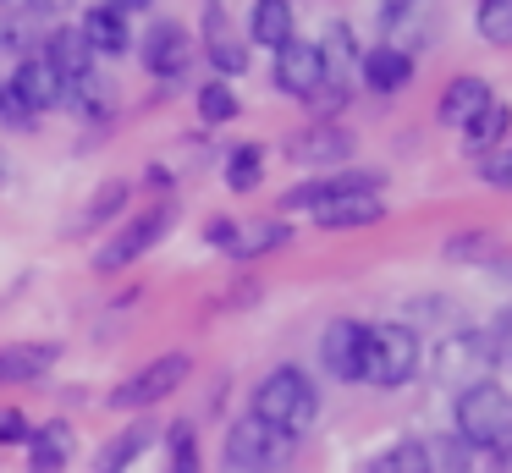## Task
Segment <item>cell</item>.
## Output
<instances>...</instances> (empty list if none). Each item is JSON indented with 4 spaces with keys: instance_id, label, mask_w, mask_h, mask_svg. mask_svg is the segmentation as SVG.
<instances>
[{
    "instance_id": "obj_1",
    "label": "cell",
    "mask_w": 512,
    "mask_h": 473,
    "mask_svg": "<svg viewBox=\"0 0 512 473\" xmlns=\"http://www.w3.org/2000/svg\"><path fill=\"white\" fill-rule=\"evenodd\" d=\"M248 413H254L259 424L281 429V435L303 440L314 429V418H320V385H314L298 363H281V369H270L265 380L254 385Z\"/></svg>"
},
{
    "instance_id": "obj_2",
    "label": "cell",
    "mask_w": 512,
    "mask_h": 473,
    "mask_svg": "<svg viewBox=\"0 0 512 473\" xmlns=\"http://www.w3.org/2000/svg\"><path fill=\"white\" fill-rule=\"evenodd\" d=\"M452 418H457V440L468 451H512V391H501L496 380L457 391Z\"/></svg>"
},
{
    "instance_id": "obj_3",
    "label": "cell",
    "mask_w": 512,
    "mask_h": 473,
    "mask_svg": "<svg viewBox=\"0 0 512 473\" xmlns=\"http://www.w3.org/2000/svg\"><path fill=\"white\" fill-rule=\"evenodd\" d=\"M424 363V336L408 325V319H386V325H369V369L364 380L380 385V391H397L419 374Z\"/></svg>"
},
{
    "instance_id": "obj_4",
    "label": "cell",
    "mask_w": 512,
    "mask_h": 473,
    "mask_svg": "<svg viewBox=\"0 0 512 473\" xmlns=\"http://www.w3.org/2000/svg\"><path fill=\"white\" fill-rule=\"evenodd\" d=\"M188 380H193V358H188V352H160L155 363H144L138 374H127L105 402H111L116 413H149V407H160L166 396H177Z\"/></svg>"
},
{
    "instance_id": "obj_5",
    "label": "cell",
    "mask_w": 512,
    "mask_h": 473,
    "mask_svg": "<svg viewBox=\"0 0 512 473\" xmlns=\"http://www.w3.org/2000/svg\"><path fill=\"white\" fill-rule=\"evenodd\" d=\"M496 369V347H490V330H452V336L435 341V358H430V374L435 385H452V391H468V385L490 380Z\"/></svg>"
},
{
    "instance_id": "obj_6",
    "label": "cell",
    "mask_w": 512,
    "mask_h": 473,
    "mask_svg": "<svg viewBox=\"0 0 512 473\" xmlns=\"http://www.w3.org/2000/svg\"><path fill=\"white\" fill-rule=\"evenodd\" d=\"M292 446H298L292 435H281V429L259 424V418L248 413V418H237V424L226 429L221 457H226V468H232V473H276L281 462L292 457Z\"/></svg>"
},
{
    "instance_id": "obj_7",
    "label": "cell",
    "mask_w": 512,
    "mask_h": 473,
    "mask_svg": "<svg viewBox=\"0 0 512 473\" xmlns=\"http://www.w3.org/2000/svg\"><path fill=\"white\" fill-rule=\"evenodd\" d=\"M171 220H177V209H171V204H149L144 215H133L100 253H94V270H100V275H116V270H127V264H138V259H144V253L171 231Z\"/></svg>"
},
{
    "instance_id": "obj_8",
    "label": "cell",
    "mask_w": 512,
    "mask_h": 473,
    "mask_svg": "<svg viewBox=\"0 0 512 473\" xmlns=\"http://www.w3.org/2000/svg\"><path fill=\"white\" fill-rule=\"evenodd\" d=\"M320 363L331 380L342 385H358L369 369V325L364 319H331L320 336Z\"/></svg>"
},
{
    "instance_id": "obj_9",
    "label": "cell",
    "mask_w": 512,
    "mask_h": 473,
    "mask_svg": "<svg viewBox=\"0 0 512 473\" xmlns=\"http://www.w3.org/2000/svg\"><path fill=\"white\" fill-rule=\"evenodd\" d=\"M287 160L309 165V171H336V165L353 160V132L336 127V121H309L303 132L287 138Z\"/></svg>"
},
{
    "instance_id": "obj_10",
    "label": "cell",
    "mask_w": 512,
    "mask_h": 473,
    "mask_svg": "<svg viewBox=\"0 0 512 473\" xmlns=\"http://www.w3.org/2000/svg\"><path fill=\"white\" fill-rule=\"evenodd\" d=\"M270 83H276V94H287V99H309L314 88L325 83V61H320V50H314V44H303V39H287V44L276 50Z\"/></svg>"
},
{
    "instance_id": "obj_11",
    "label": "cell",
    "mask_w": 512,
    "mask_h": 473,
    "mask_svg": "<svg viewBox=\"0 0 512 473\" xmlns=\"http://www.w3.org/2000/svg\"><path fill=\"white\" fill-rule=\"evenodd\" d=\"M193 61V33L182 28V22H155L144 39V66L155 77H166V83H177L182 72H188Z\"/></svg>"
},
{
    "instance_id": "obj_12",
    "label": "cell",
    "mask_w": 512,
    "mask_h": 473,
    "mask_svg": "<svg viewBox=\"0 0 512 473\" xmlns=\"http://www.w3.org/2000/svg\"><path fill=\"white\" fill-rule=\"evenodd\" d=\"M61 363V341H17L0 347V385H34Z\"/></svg>"
},
{
    "instance_id": "obj_13",
    "label": "cell",
    "mask_w": 512,
    "mask_h": 473,
    "mask_svg": "<svg viewBox=\"0 0 512 473\" xmlns=\"http://www.w3.org/2000/svg\"><path fill=\"white\" fill-rule=\"evenodd\" d=\"M336 193H380V176H369V171L314 176V182H298L292 193H281V209H320L325 198H336Z\"/></svg>"
},
{
    "instance_id": "obj_14",
    "label": "cell",
    "mask_w": 512,
    "mask_h": 473,
    "mask_svg": "<svg viewBox=\"0 0 512 473\" xmlns=\"http://www.w3.org/2000/svg\"><path fill=\"white\" fill-rule=\"evenodd\" d=\"M358 77H364L375 94H402L413 83V55L402 44H375V50L358 55Z\"/></svg>"
},
{
    "instance_id": "obj_15",
    "label": "cell",
    "mask_w": 512,
    "mask_h": 473,
    "mask_svg": "<svg viewBox=\"0 0 512 473\" xmlns=\"http://www.w3.org/2000/svg\"><path fill=\"white\" fill-rule=\"evenodd\" d=\"M155 440H160V424H155V418H138V424L116 429V435L100 446V457H94V473H127L149 446H155Z\"/></svg>"
},
{
    "instance_id": "obj_16",
    "label": "cell",
    "mask_w": 512,
    "mask_h": 473,
    "mask_svg": "<svg viewBox=\"0 0 512 473\" xmlns=\"http://www.w3.org/2000/svg\"><path fill=\"white\" fill-rule=\"evenodd\" d=\"M375 220H386L380 193H336L314 209V226L325 231H358V226H375Z\"/></svg>"
},
{
    "instance_id": "obj_17",
    "label": "cell",
    "mask_w": 512,
    "mask_h": 473,
    "mask_svg": "<svg viewBox=\"0 0 512 473\" xmlns=\"http://www.w3.org/2000/svg\"><path fill=\"white\" fill-rule=\"evenodd\" d=\"M78 33L89 39L94 55H127V50H133V28H127V17H122L116 6H105V0L83 11Z\"/></svg>"
},
{
    "instance_id": "obj_18",
    "label": "cell",
    "mask_w": 512,
    "mask_h": 473,
    "mask_svg": "<svg viewBox=\"0 0 512 473\" xmlns=\"http://www.w3.org/2000/svg\"><path fill=\"white\" fill-rule=\"evenodd\" d=\"M12 88L17 99H28L34 110H50V105H61V72L45 61V55H23L17 61V72H12Z\"/></svg>"
},
{
    "instance_id": "obj_19",
    "label": "cell",
    "mask_w": 512,
    "mask_h": 473,
    "mask_svg": "<svg viewBox=\"0 0 512 473\" xmlns=\"http://www.w3.org/2000/svg\"><path fill=\"white\" fill-rule=\"evenodd\" d=\"M72 451H78V435H72V424H39L34 435H28V473H67Z\"/></svg>"
},
{
    "instance_id": "obj_20",
    "label": "cell",
    "mask_w": 512,
    "mask_h": 473,
    "mask_svg": "<svg viewBox=\"0 0 512 473\" xmlns=\"http://www.w3.org/2000/svg\"><path fill=\"white\" fill-rule=\"evenodd\" d=\"M485 105H490V83H485V77H474V72H463V77H452V83H446L435 116H441L446 127H468V121H474Z\"/></svg>"
},
{
    "instance_id": "obj_21",
    "label": "cell",
    "mask_w": 512,
    "mask_h": 473,
    "mask_svg": "<svg viewBox=\"0 0 512 473\" xmlns=\"http://www.w3.org/2000/svg\"><path fill=\"white\" fill-rule=\"evenodd\" d=\"M248 39L265 44V50H281L287 39H298L292 0H254V11H248Z\"/></svg>"
},
{
    "instance_id": "obj_22",
    "label": "cell",
    "mask_w": 512,
    "mask_h": 473,
    "mask_svg": "<svg viewBox=\"0 0 512 473\" xmlns=\"http://www.w3.org/2000/svg\"><path fill=\"white\" fill-rule=\"evenodd\" d=\"M204 55H210V66L221 72V83L248 72V44L221 22V11H210V22H204Z\"/></svg>"
},
{
    "instance_id": "obj_23",
    "label": "cell",
    "mask_w": 512,
    "mask_h": 473,
    "mask_svg": "<svg viewBox=\"0 0 512 473\" xmlns=\"http://www.w3.org/2000/svg\"><path fill=\"white\" fill-rule=\"evenodd\" d=\"M45 61L61 72V83H72V77H83L94 66V50H89V39H83L78 28H56L45 39Z\"/></svg>"
},
{
    "instance_id": "obj_24",
    "label": "cell",
    "mask_w": 512,
    "mask_h": 473,
    "mask_svg": "<svg viewBox=\"0 0 512 473\" xmlns=\"http://www.w3.org/2000/svg\"><path fill=\"white\" fill-rule=\"evenodd\" d=\"M61 105L78 110V116H89V121H111V88H105V77L89 66L83 77L61 83Z\"/></svg>"
},
{
    "instance_id": "obj_25",
    "label": "cell",
    "mask_w": 512,
    "mask_h": 473,
    "mask_svg": "<svg viewBox=\"0 0 512 473\" xmlns=\"http://www.w3.org/2000/svg\"><path fill=\"white\" fill-rule=\"evenodd\" d=\"M507 132H512V110L501 105V99H490L485 110H479L474 121H468L463 127V143H468V154H490V149H501V143H507Z\"/></svg>"
},
{
    "instance_id": "obj_26",
    "label": "cell",
    "mask_w": 512,
    "mask_h": 473,
    "mask_svg": "<svg viewBox=\"0 0 512 473\" xmlns=\"http://www.w3.org/2000/svg\"><path fill=\"white\" fill-rule=\"evenodd\" d=\"M314 50H320V61H325V83H342L347 88V66L358 61L353 28H347V22H331V28H325V39L314 44Z\"/></svg>"
},
{
    "instance_id": "obj_27",
    "label": "cell",
    "mask_w": 512,
    "mask_h": 473,
    "mask_svg": "<svg viewBox=\"0 0 512 473\" xmlns=\"http://www.w3.org/2000/svg\"><path fill=\"white\" fill-rule=\"evenodd\" d=\"M160 440H166V473H199V429H193L188 418L166 424Z\"/></svg>"
},
{
    "instance_id": "obj_28",
    "label": "cell",
    "mask_w": 512,
    "mask_h": 473,
    "mask_svg": "<svg viewBox=\"0 0 512 473\" xmlns=\"http://www.w3.org/2000/svg\"><path fill=\"white\" fill-rule=\"evenodd\" d=\"M259 182H265V149H259V143H237V149L226 154V187H232V193H254Z\"/></svg>"
},
{
    "instance_id": "obj_29",
    "label": "cell",
    "mask_w": 512,
    "mask_h": 473,
    "mask_svg": "<svg viewBox=\"0 0 512 473\" xmlns=\"http://www.w3.org/2000/svg\"><path fill=\"white\" fill-rule=\"evenodd\" d=\"M287 242H292V226H287V220H259V226H243L232 259H265V253L287 248Z\"/></svg>"
},
{
    "instance_id": "obj_30",
    "label": "cell",
    "mask_w": 512,
    "mask_h": 473,
    "mask_svg": "<svg viewBox=\"0 0 512 473\" xmlns=\"http://www.w3.org/2000/svg\"><path fill=\"white\" fill-rule=\"evenodd\" d=\"M193 105H199L204 127H226V121H237V88L215 77V83H204L199 94H193Z\"/></svg>"
},
{
    "instance_id": "obj_31",
    "label": "cell",
    "mask_w": 512,
    "mask_h": 473,
    "mask_svg": "<svg viewBox=\"0 0 512 473\" xmlns=\"http://www.w3.org/2000/svg\"><path fill=\"white\" fill-rule=\"evenodd\" d=\"M474 28L485 44H496V50H507L512 44V0H479L474 6Z\"/></svg>"
},
{
    "instance_id": "obj_32",
    "label": "cell",
    "mask_w": 512,
    "mask_h": 473,
    "mask_svg": "<svg viewBox=\"0 0 512 473\" xmlns=\"http://www.w3.org/2000/svg\"><path fill=\"white\" fill-rule=\"evenodd\" d=\"M446 259H452V264H496L501 259V242L490 237V231H457V237L446 242Z\"/></svg>"
},
{
    "instance_id": "obj_33",
    "label": "cell",
    "mask_w": 512,
    "mask_h": 473,
    "mask_svg": "<svg viewBox=\"0 0 512 473\" xmlns=\"http://www.w3.org/2000/svg\"><path fill=\"white\" fill-rule=\"evenodd\" d=\"M424 451H430V473H474V451H468L457 435L424 440Z\"/></svg>"
},
{
    "instance_id": "obj_34",
    "label": "cell",
    "mask_w": 512,
    "mask_h": 473,
    "mask_svg": "<svg viewBox=\"0 0 512 473\" xmlns=\"http://www.w3.org/2000/svg\"><path fill=\"white\" fill-rule=\"evenodd\" d=\"M375 473H430V451L424 440H397L391 451H380Z\"/></svg>"
},
{
    "instance_id": "obj_35",
    "label": "cell",
    "mask_w": 512,
    "mask_h": 473,
    "mask_svg": "<svg viewBox=\"0 0 512 473\" xmlns=\"http://www.w3.org/2000/svg\"><path fill=\"white\" fill-rule=\"evenodd\" d=\"M127 204V182H105L100 193L89 198V215H83V226H94V220H105V215H116V209Z\"/></svg>"
},
{
    "instance_id": "obj_36",
    "label": "cell",
    "mask_w": 512,
    "mask_h": 473,
    "mask_svg": "<svg viewBox=\"0 0 512 473\" xmlns=\"http://www.w3.org/2000/svg\"><path fill=\"white\" fill-rule=\"evenodd\" d=\"M34 424H28L23 407H0V446H28Z\"/></svg>"
},
{
    "instance_id": "obj_37",
    "label": "cell",
    "mask_w": 512,
    "mask_h": 473,
    "mask_svg": "<svg viewBox=\"0 0 512 473\" xmlns=\"http://www.w3.org/2000/svg\"><path fill=\"white\" fill-rule=\"evenodd\" d=\"M485 330H490V347H496V363H512V303L501 308Z\"/></svg>"
},
{
    "instance_id": "obj_38",
    "label": "cell",
    "mask_w": 512,
    "mask_h": 473,
    "mask_svg": "<svg viewBox=\"0 0 512 473\" xmlns=\"http://www.w3.org/2000/svg\"><path fill=\"white\" fill-rule=\"evenodd\" d=\"M237 237H243V226H237V220H210V226H204V242H210V248H221L226 259L237 253Z\"/></svg>"
},
{
    "instance_id": "obj_39",
    "label": "cell",
    "mask_w": 512,
    "mask_h": 473,
    "mask_svg": "<svg viewBox=\"0 0 512 473\" xmlns=\"http://www.w3.org/2000/svg\"><path fill=\"white\" fill-rule=\"evenodd\" d=\"M34 116H39V110L6 88V99H0V121H6V127H34Z\"/></svg>"
},
{
    "instance_id": "obj_40",
    "label": "cell",
    "mask_w": 512,
    "mask_h": 473,
    "mask_svg": "<svg viewBox=\"0 0 512 473\" xmlns=\"http://www.w3.org/2000/svg\"><path fill=\"white\" fill-rule=\"evenodd\" d=\"M413 319H419V325H441V319H452V308L446 303H413ZM413 325V330H419Z\"/></svg>"
},
{
    "instance_id": "obj_41",
    "label": "cell",
    "mask_w": 512,
    "mask_h": 473,
    "mask_svg": "<svg viewBox=\"0 0 512 473\" xmlns=\"http://www.w3.org/2000/svg\"><path fill=\"white\" fill-rule=\"evenodd\" d=\"M375 6H380V22L391 28V22H397V17H408V11L419 6V0H375Z\"/></svg>"
},
{
    "instance_id": "obj_42",
    "label": "cell",
    "mask_w": 512,
    "mask_h": 473,
    "mask_svg": "<svg viewBox=\"0 0 512 473\" xmlns=\"http://www.w3.org/2000/svg\"><path fill=\"white\" fill-rule=\"evenodd\" d=\"M28 11H39V17H56V11H67V0H23Z\"/></svg>"
},
{
    "instance_id": "obj_43",
    "label": "cell",
    "mask_w": 512,
    "mask_h": 473,
    "mask_svg": "<svg viewBox=\"0 0 512 473\" xmlns=\"http://www.w3.org/2000/svg\"><path fill=\"white\" fill-rule=\"evenodd\" d=\"M105 6H116V11H122V17H127V11H149V6H155V0H105Z\"/></svg>"
},
{
    "instance_id": "obj_44",
    "label": "cell",
    "mask_w": 512,
    "mask_h": 473,
    "mask_svg": "<svg viewBox=\"0 0 512 473\" xmlns=\"http://www.w3.org/2000/svg\"><path fill=\"white\" fill-rule=\"evenodd\" d=\"M0 99H6V77H0Z\"/></svg>"
}]
</instances>
